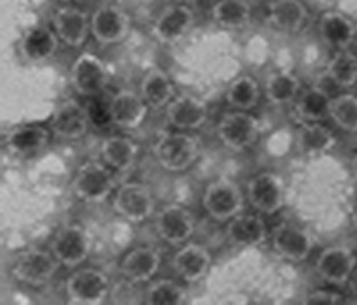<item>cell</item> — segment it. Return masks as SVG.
Instances as JSON below:
<instances>
[{
  "mask_svg": "<svg viewBox=\"0 0 357 305\" xmlns=\"http://www.w3.org/2000/svg\"><path fill=\"white\" fill-rule=\"evenodd\" d=\"M154 157L162 169L171 171V173H181L195 164L200 155V141L197 136L187 132H169L159 135L155 140Z\"/></svg>",
  "mask_w": 357,
  "mask_h": 305,
  "instance_id": "obj_1",
  "label": "cell"
},
{
  "mask_svg": "<svg viewBox=\"0 0 357 305\" xmlns=\"http://www.w3.org/2000/svg\"><path fill=\"white\" fill-rule=\"evenodd\" d=\"M73 194L86 203H100L107 201L116 188L114 169L104 161H89L76 171L73 178Z\"/></svg>",
  "mask_w": 357,
  "mask_h": 305,
  "instance_id": "obj_2",
  "label": "cell"
},
{
  "mask_svg": "<svg viewBox=\"0 0 357 305\" xmlns=\"http://www.w3.org/2000/svg\"><path fill=\"white\" fill-rule=\"evenodd\" d=\"M202 205L211 219L225 223L242 212L243 194L238 185L227 178H221V180L207 185L202 197Z\"/></svg>",
  "mask_w": 357,
  "mask_h": 305,
  "instance_id": "obj_3",
  "label": "cell"
},
{
  "mask_svg": "<svg viewBox=\"0 0 357 305\" xmlns=\"http://www.w3.org/2000/svg\"><path fill=\"white\" fill-rule=\"evenodd\" d=\"M218 138L229 150L242 152L250 148L259 138V125L247 111H229L218 123Z\"/></svg>",
  "mask_w": 357,
  "mask_h": 305,
  "instance_id": "obj_4",
  "label": "cell"
},
{
  "mask_svg": "<svg viewBox=\"0 0 357 305\" xmlns=\"http://www.w3.org/2000/svg\"><path fill=\"white\" fill-rule=\"evenodd\" d=\"M59 260L52 252L42 249L24 250L13 266V274L21 283L30 286H43L56 276Z\"/></svg>",
  "mask_w": 357,
  "mask_h": 305,
  "instance_id": "obj_5",
  "label": "cell"
},
{
  "mask_svg": "<svg viewBox=\"0 0 357 305\" xmlns=\"http://www.w3.org/2000/svg\"><path fill=\"white\" fill-rule=\"evenodd\" d=\"M111 292L109 278L102 271L86 267L73 272L66 283V295L73 304L97 305L107 299Z\"/></svg>",
  "mask_w": 357,
  "mask_h": 305,
  "instance_id": "obj_6",
  "label": "cell"
},
{
  "mask_svg": "<svg viewBox=\"0 0 357 305\" xmlns=\"http://www.w3.org/2000/svg\"><path fill=\"white\" fill-rule=\"evenodd\" d=\"M90 249L92 242L89 233L76 224H68L57 230L50 245V252L56 256L61 266L66 267H78L85 263L90 256Z\"/></svg>",
  "mask_w": 357,
  "mask_h": 305,
  "instance_id": "obj_7",
  "label": "cell"
},
{
  "mask_svg": "<svg viewBox=\"0 0 357 305\" xmlns=\"http://www.w3.org/2000/svg\"><path fill=\"white\" fill-rule=\"evenodd\" d=\"M71 86L82 97H98L107 86V68L100 59L92 54H82L73 63L69 72Z\"/></svg>",
  "mask_w": 357,
  "mask_h": 305,
  "instance_id": "obj_8",
  "label": "cell"
},
{
  "mask_svg": "<svg viewBox=\"0 0 357 305\" xmlns=\"http://www.w3.org/2000/svg\"><path fill=\"white\" fill-rule=\"evenodd\" d=\"M112 205L119 216L125 217L130 223L138 224L152 216L155 202L152 197V191L145 185L130 181V183L121 185L116 190Z\"/></svg>",
  "mask_w": 357,
  "mask_h": 305,
  "instance_id": "obj_9",
  "label": "cell"
},
{
  "mask_svg": "<svg viewBox=\"0 0 357 305\" xmlns=\"http://www.w3.org/2000/svg\"><path fill=\"white\" fill-rule=\"evenodd\" d=\"M90 28L93 38L100 45H114L123 42L130 31V16L125 9L105 3L93 10L90 16Z\"/></svg>",
  "mask_w": 357,
  "mask_h": 305,
  "instance_id": "obj_10",
  "label": "cell"
},
{
  "mask_svg": "<svg viewBox=\"0 0 357 305\" xmlns=\"http://www.w3.org/2000/svg\"><path fill=\"white\" fill-rule=\"evenodd\" d=\"M155 233L169 245L188 242L195 231V219L188 209L180 203H169L155 216Z\"/></svg>",
  "mask_w": 357,
  "mask_h": 305,
  "instance_id": "obj_11",
  "label": "cell"
},
{
  "mask_svg": "<svg viewBox=\"0 0 357 305\" xmlns=\"http://www.w3.org/2000/svg\"><path fill=\"white\" fill-rule=\"evenodd\" d=\"M247 198L259 214H275L285 203V187L278 174L261 173L250 178Z\"/></svg>",
  "mask_w": 357,
  "mask_h": 305,
  "instance_id": "obj_12",
  "label": "cell"
},
{
  "mask_svg": "<svg viewBox=\"0 0 357 305\" xmlns=\"http://www.w3.org/2000/svg\"><path fill=\"white\" fill-rule=\"evenodd\" d=\"M357 266V256L349 247L333 245L321 250L316 259V272L328 285L342 286L349 283Z\"/></svg>",
  "mask_w": 357,
  "mask_h": 305,
  "instance_id": "obj_13",
  "label": "cell"
},
{
  "mask_svg": "<svg viewBox=\"0 0 357 305\" xmlns=\"http://www.w3.org/2000/svg\"><path fill=\"white\" fill-rule=\"evenodd\" d=\"M194 26V10L187 3H169L154 21L152 33L161 43L173 45L187 36Z\"/></svg>",
  "mask_w": 357,
  "mask_h": 305,
  "instance_id": "obj_14",
  "label": "cell"
},
{
  "mask_svg": "<svg viewBox=\"0 0 357 305\" xmlns=\"http://www.w3.org/2000/svg\"><path fill=\"white\" fill-rule=\"evenodd\" d=\"M312 237L304 228L294 223H282L273 231V249L280 257L292 263H302L312 252Z\"/></svg>",
  "mask_w": 357,
  "mask_h": 305,
  "instance_id": "obj_15",
  "label": "cell"
},
{
  "mask_svg": "<svg viewBox=\"0 0 357 305\" xmlns=\"http://www.w3.org/2000/svg\"><path fill=\"white\" fill-rule=\"evenodd\" d=\"M52 26L61 42H64L68 47H73V49L82 47L89 40V35L92 33L90 17L86 16L85 10L73 6L59 7L54 13Z\"/></svg>",
  "mask_w": 357,
  "mask_h": 305,
  "instance_id": "obj_16",
  "label": "cell"
},
{
  "mask_svg": "<svg viewBox=\"0 0 357 305\" xmlns=\"http://www.w3.org/2000/svg\"><path fill=\"white\" fill-rule=\"evenodd\" d=\"M89 126L90 121L86 109L76 100H66L54 112L50 132L61 140L75 141L86 135Z\"/></svg>",
  "mask_w": 357,
  "mask_h": 305,
  "instance_id": "obj_17",
  "label": "cell"
},
{
  "mask_svg": "<svg viewBox=\"0 0 357 305\" xmlns=\"http://www.w3.org/2000/svg\"><path fill=\"white\" fill-rule=\"evenodd\" d=\"M112 125L121 130H137L145 121L149 112L147 102L133 90H119L109 100Z\"/></svg>",
  "mask_w": 357,
  "mask_h": 305,
  "instance_id": "obj_18",
  "label": "cell"
},
{
  "mask_svg": "<svg viewBox=\"0 0 357 305\" xmlns=\"http://www.w3.org/2000/svg\"><path fill=\"white\" fill-rule=\"evenodd\" d=\"M166 119L174 130L180 132L199 130L207 121V105L194 95L174 97L166 105Z\"/></svg>",
  "mask_w": 357,
  "mask_h": 305,
  "instance_id": "obj_19",
  "label": "cell"
},
{
  "mask_svg": "<svg viewBox=\"0 0 357 305\" xmlns=\"http://www.w3.org/2000/svg\"><path fill=\"white\" fill-rule=\"evenodd\" d=\"M268 226L264 219L257 214H236L231 217L227 226V240L233 247L250 249L266 242Z\"/></svg>",
  "mask_w": 357,
  "mask_h": 305,
  "instance_id": "obj_20",
  "label": "cell"
},
{
  "mask_svg": "<svg viewBox=\"0 0 357 305\" xmlns=\"http://www.w3.org/2000/svg\"><path fill=\"white\" fill-rule=\"evenodd\" d=\"M59 36L47 26H31L24 31L20 43V52L26 63L42 64L54 57L59 47Z\"/></svg>",
  "mask_w": 357,
  "mask_h": 305,
  "instance_id": "obj_21",
  "label": "cell"
},
{
  "mask_svg": "<svg viewBox=\"0 0 357 305\" xmlns=\"http://www.w3.org/2000/svg\"><path fill=\"white\" fill-rule=\"evenodd\" d=\"M50 141V130L40 125H23L6 135V147L10 154L31 157L40 154Z\"/></svg>",
  "mask_w": 357,
  "mask_h": 305,
  "instance_id": "obj_22",
  "label": "cell"
},
{
  "mask_svg": "<svg viewBox=\"0 0 357 305\" xmlns=\"http://www.w3.org/2000/svg\"><path fill=\"white\" fill-rule=\"evenodd\" d=\"M319 35L326 45L337 50H345L354 43L357 36L356 23L344 13L328 10L319 17Z\"/></svg>",
  "mask_w": 357,
  "mask_h": 305,
  "instance_id": "obj_23",
  "label": "cell"
},
{
  "mask_svg": "<svg viewBox=\"0 0 357 305\" xmlns=\"http://www.w3.org/2000/svg\"><path fill=\"white\" fill-rule=\"evenodd\" d=\"M209 250L199 243H188L181 247L173 257V269L188 283H197L204 278L211 269Z\"/></svg>",
  "mask_w": 357,
  "mask_h": 305,
  "instance_id": "obj_24",
  "label": "cell"
},
{
  "mask_svg": "<svg viewBox=\"0 0 357 305\" xmlns=\"http://www.w3.org/2000/svg\"><path fill=\"white\" fill-rule=\"evenodd\" d=\"M266 17L275 30L282 33H297L307 21V9L301 0H271Z\"/></svg>",
  "mask_w": 357,
  "mask_h": 305,
  "instance_id": "obj_25",
  "label": "cell"
},
{
  "mask_svg": "<svg viewBox=\"0 0 357 305\" xmlns=\"http://www.w3.org/2000/svg\"><path fill=\"white\" fill-rule=\"evenodd\" d=\"M161 256L152 247H137L130 250L121 263V272L128 281L147 283L158 274Z\"/></svg>",
  "mask_w": 357,
  "mask_h": 305,
  "instance_id": "obj_26",
  "label": "cell"
},
{
  "mask_svg": "<svg viewBox=\"0 0 357 305\" xmlns=\"http://www.w3.org/2000/svg\"><path fill=\"white\" fill-rule=\"evenodd\" d=\"M138 145L128 136L105 138L100 145L102 161L116 173H128L135 168L138 157Z\"/></svg>",
  "mask_w": 357,
  "mask_h": 305,
  "instance_id": "obj_27",
  "label": "cell"
},
{
  "mask_svg": "<svg viewBox=\"0 0 357 305\" xmlns=\"http://www.w3.org/2000/svg\"><path fill=\"white\" fill-rule=\"evenodd\" d=\"M140 95L152 109H161L169 104L174 99V85L169 75L159 68L149 69L140 81Z\"/></svg>",
  "mask_w": 357,
  "mask_h": 305,
  "instance_id": "obj_28",
  "label": "cell"
},
{
  "mask_svg": "<svg viewBox=\"0 0 357 305\" xmlns=\"http://www.w3.org/2000/svg\"><path fill=\"white\" fill-rule=\"evenodd\" d=\"M331 99L321 86H311L298 95L295 102V114L302 123H321L330 118Z\"/></svg>",
  "mask_w": 357,
  "mask_h": 305,
  "instance_id": "obj_29",
  "label": "cell"
},
{
  "mask_svg": "<svg viewBox=\"0 0 357 305\" xmlns=\"http://www.w3.org/2000/svg\"><path fill=\"white\" fill-rule=\"evenodd\" d=\"M335 145V135L321 123H304L297 135V147L305 155H323Z\"/></svg>",
  "mask_w": 357,
  "mask_h": 305,
  "instance_id": "obj_30",
  "label": "cell"
},
{
  "mask_svg": "<svg viewBox=\"0 0 357 305\" xmlns=\"http://www.w3.org/2000/svg\"><path fill=\"white\" fill-rule=\"evenodd\" d=\"M211 14L220 26L236 30L249 24L252 17V3L250 0H220L213 6Z\"/></svg>",
  "mask_w": 357,
  "mask_h": 305,
  "instance_id": "obj_31",
  "label": "cell"
},
{
  "mask_svg": "<svg viewBox=\"0 0 357 305\" xmlns=\"http://www.w3.org/2000/svg\"><path fill=\"white\" fill-rule=\"evenodd\" d=\"M301 79L292 72L280 71L268 78L266 83V97L275 105H287L297 100L301 95Z\"/></svg>",
  "mask_w": 357,
  "mask_h": 305,
  "instance_id": "obj_32",
  "label": "cell"
},
{
  "mask_svg": "<svg viewBox=\"0 0 357 305\" xmlns=\"http://www.w3.org/2000/svg\"><path fill=\"white\" fill-rule=\"evenodd\" d=\"M227 102L236 111H250L259 104V83L250 76H240L227 90Z\"/></svg>",
  "mask_w": 357,
  "mask_h": 305,
  "instance_id": "obj_33",
  "label": "cell"
},
{
  "mask_svg": "<svg viewBox=\"0 0 357 305\" xmlns=\"http://www.w3.org/2000/svg\"><path fill=\"white\" fill-rule=\"evenodd\" d=\"M326 75L340 88H352L357 83V57L349 49L338 50L328 63Z\"/></svg>",
  "mask_w": 357,
  "mask_h": 305,
  "instance_id": "obj_34",
  "label": "cell"
},
{
  "mask_svg": "<svg viewBox=\"0 0 357 305\" xmlns=\"http://www.w3.org/2000/svg\"><path fill=\"white\" fill-rule=\"evenodd\" d=\"M330 119L344 132L357 133V97L354 93H340L331 99Z\"/></svg>",
  "mask_w": 357,
  "mask_h": 305,
  "instance_id": "obj_35",
  "label": "cell"
},
{
  "mask_svg": "<svg viewBox=\"0 0 357 305\" xmlns=\"http://www.w3.org/2000/svg\"><path fill=\"white\" fill-rule=\"evenodd\" d=\"M144 300L151 305H178L187 300V292L171 279H158L145 290Z\"/></svg>",
  "mask_w": 357,
  "mask_h": 305,
  "instance_id": "obj_36",
  "label": "cell"
},
{
  "mask_svg": "<svg viewBox=\"0 0 357 305\" xmlns=\"http://www.w3.org/2000/svg\"><path fill=\"white\" fill-rule=\"evenodd\" d=\"M85 109H86V114H89L90 125H93L96 128L102 130L107 125H112L109 102H104L102 99H98V97H93V100H90Z\"/></svg>",
  "mask_w": 357,
  "mask_h": 305,
  "instance_id": "obj_37",
  "label": "cell"
},
{
  "mask_svg": "<svg viewBox=\"0 0 357 305\" xmlns=\"http://www.w3.org/2000/svg\"><path fill=\"white\" fill-rule=\"evenodd\" d=\"M305 304H342L345 302V297L333 290H318L305 297Z\"/></svg>",
  "mask_w": 357,
  "mask_h": 305,
  "instance_id": "obj_38",
  "label": "cell"
},
{
  "mask_svg": "<svg viewBox=\"0 0 357 305\" xmlns=\"http://www.w3.org/2000/svg\"><path fill=\"white\" fill-rule=\"evenodd\" d=\"M349 288H351V293L357 299V266L354 272H352L351 279H349Z\"/></svg>",
  "mask_w": 357,
  "mask_h": 305,
  "instance_id": "obj_39",
  "label": "cell"
},
{
  "mask_svg": "<svg viewBox=\"0 0 357 305\" xmlns=\"http://www.w3.org/2000/svg\"><path fill=\"white\" fill-rule=\"evenodd\" d=\"M352 223H354V228L357 230V203L354 207V212H352Z\"/></svg>",
  "mask_w": 357,
  "mask_h": 305,
  "instance_id": "obj_40",
  "label": "cell"
},
{
  "mask_svg": "<svg viewBox=\"0 0 357 305\" xmlns=\"http://www.w3.org/2000/svg\"><path fill=\"white\" fill-rule=\"evenodd\" d=\"M352 171H354V178L357 181V155L354 157V161H352Z\"/></svg>",
  "mask_w": 357,
  "mask_h": 305,
  "instance_id": "obj_41",
  "label": "cell"
},
{
  "mask_svg": "<svg viewBox=\"0 0 357 305\" xmlns=\"http://www.w3.org/2000/svg\"><path fill=\"white\" fill-rule=\"evenodd\" d=\"M171 3H187V2H190V0H169Z\"/></svg>",
  "mask_w": 357,
  "mask_h": 305,
  "instance_id": "obj_42",
  "label": "cell"
},
{
  "mask_svg": "<svg viewBox=\"0 0 357 305\" xmlns=\"http://www.w3.org/2000/svg\"><path fill=\"white\" fill-rule=\"evenodd\" d=\"M61 2H71V0H61Z\"/></svg>",
  "mask_w": 357,
  "mask_h": 305,
  "instance_id": "obj_43",
  "label": "cell"
}]
</instances>
